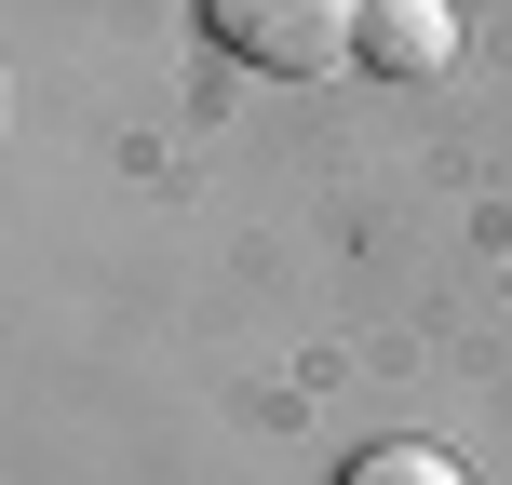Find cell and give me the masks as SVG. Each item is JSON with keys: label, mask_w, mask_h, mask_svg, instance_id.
<instances>
[{"label": "cell", "mask_w": 512, "mask_h": 485, "mask_svg": "<svg viewBox=\"0 0 512 485\" xmlns=\"http://www.w3.org/2000/svg\"><path fill=\"white\" fill-rule=\"evenodd\" d=\"M364 14H378V0H203V27L243 54V68H270V81L351 68V54H364Z\"/></svg>", "instance_id": "obj_1"}, {"label": "cell", "mask_w": 512, "mask_h": 485, "mask_svg": "<svg viewBox=\"0 0 512 485\" xmlns=\"http://www.w3.org/2000/svg\"><path fill=\"white\" fill-rule=\"evenodd\" d=\"M364 54H378L391 81H432V68H459V14H445V0H378V14H364Z\"/></svg>", "instance_id": "obj_2"}, {"label": "cell", "mask_w": 512, "mask_h": 485, "mask_svg": "<svg viewBox=\"0 0 512 485\" xmlns=\"http://www.w3.org/2000/svg\"><path fill=\"white\" fill-rule=\"evenodd\" d=\"M337 485H472V472L445 459V445H364V459L337 472Z\"/></svg>", "instance_id": "obj_3"}]
</instances>
